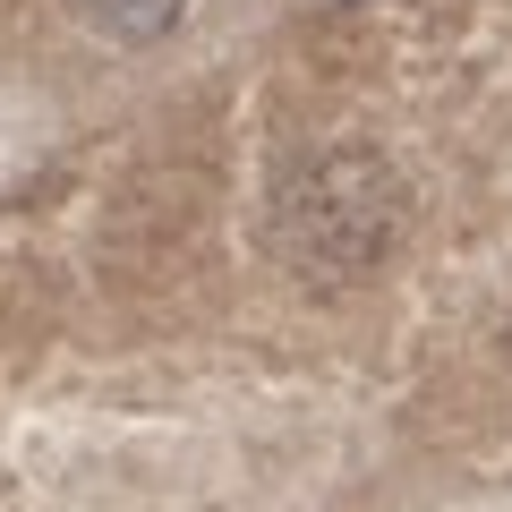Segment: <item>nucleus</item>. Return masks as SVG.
<instances>
[]
</instances>
